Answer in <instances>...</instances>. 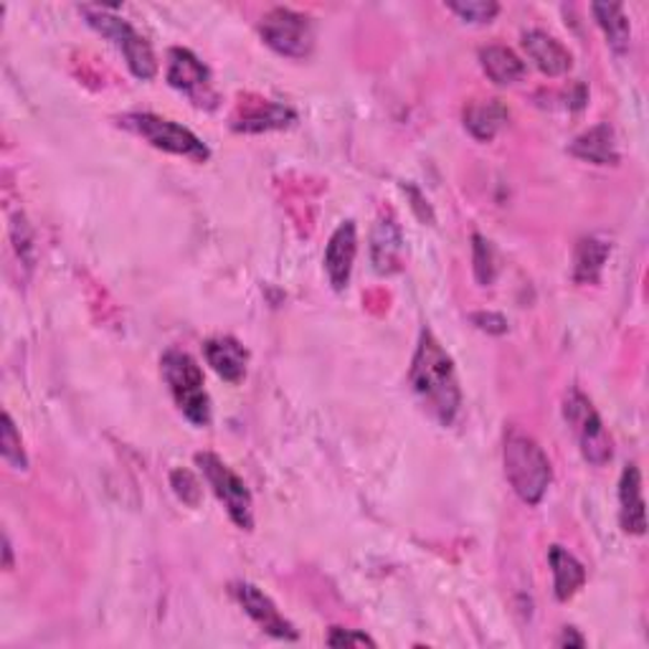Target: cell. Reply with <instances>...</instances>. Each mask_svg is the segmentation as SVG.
<instances>
[{
  "label": "cell",
  "instance_id": "1",
  "mask_svg": "<svg viewBox=\"0 0 649 649\" xmlns=\"http://www.w3.org/2000/svg\"><path fill=\"white\" fill-rule=\"evenodd\" d=\"M408 381L426 412L441 426L457 422L459 408H462V391H459L455 363L432 330H422Z\"/></svg>",
  "mask_w": 649,
  "mask_h": 649
},
{
  "label": "cell",
  "instance_id": "2",
  "mask_svg": "<svg viewBox=\"0 0 649 649\" xmlns=\"http://www.w3.org/2000/svg\"><path fill=\"white\" fill-rule=\"evenodd\" d=\"M502 459H506V477L512 490L525 506H538L549 492L553 482V467L541 444L531 434H525L518 426H510L506 432V447H502Z\"/></svg>",
  "mask_w": 649,
  "mask_h": 649
},
{
  "label": "cell",
  "instance_id": "3",
  "mask_svg": "<svg viewBox=\"0 0 649 649\" xmlns=\"http://www.w3.org/2000/svg\"><path fill=\"white\" fill-rule=\"evenodd\" d=\"M160 371L166 379L170 394L178 408L195 426H209L211 422V398L203 389V371L183 350H168L160 358Z\"/></svg>",
  "mask_w": 649,
  "mask_h": 649
},
{
  "label": "cell",
  "instance_id": "4",
  "mask_svg": "<svg viewBox=\"0 0 649 649\" xmlns=\"http://www.w3.org/2000/svg\"><path fill=\"white\" fill-rule=\"evenodd\" d=\"M79 11L94 31L102 33V36L113 41V44L123 51L127 66H130V72L138 76V79L148 82L158 74V58L156 54H152V46L145 41V36H140V33L132 29L130 23L119 19L113 8L82 6Z\"/></svg>",
  "mask_w": 649,
  "mask_h": 649
},
{
  "label": "cell",
  "instance_id": "5",
  "mask_svg": "<svg viewBox=\"0 0 649 649\" xmlns=\"http://www.w3.org/2000/svg\"><path fill=\"white\" fill-rule=\"evenodd\" d=\"M119 125H123L125 130L138 135V138H142L145 142H150L152 148L170 152V156H181L195 162H203L211 158V150L206 148V145L195 138L188 127L173 123V119H166L150 113H130L119 117Z\"/></svg>",
  "mask_w": 649,
  "mask_h": 649
},
{
  "label": "cell",
  "instance_id": "6",
  "mask_svg": "<svg viewBox=\"0 0 649 649\" xmlns=\"http://www.w3.org/2000/svg\"><path fill=\"white\" fill-rule=\"evenodd\" d=\"M195 465L201 467L203 477L211 485V490L216 492V498L224 502L228 518L242 528V531H252L254 528V500L249 487L244 485L232 467L224 459L211 455V451H201L195 455Z\"/></svg>",
  "mask_w": 649,
  "mask_h": 649
},
{
  "label": "cell",
  "instance_id": "7",
  "mask_svg": "<svg viewBox=\"0 0 649 649\" xmlns=\"http://www.w3.org/2000/svg\"><path fill=\"white\" fill-rule=\"evenodd\" d=\"M563 416L571 429H574L581 455L588 465L604 467L611 459V439L604 429V422L599 412H596L592 401H588L578 389L571 391L566 396V404H563Z\"/></svg>",
  "mask_w": 649,
  "mask_h": 649
},
{
  "label": "cell",
  "instance_id": "8",
  "mask_svg": "<svg viewBox=\"0 0 649 649\" xmlns=\"http://www.w3.org/2000/svg\"><path fill=\"white\" fill-rule=\"evenodd\" d=\"M259 33L272 51L287 58H307L315 46V29L310 15L292 8H275L262 19Z\"/></svg>",
  "mask_w": 649,
  "mask_h": 649
},
{
  "label": "cell",
  "instance_id": "9",
  "mask_svg": "<svg viewBox=\"0 0 649 649\" xmlns=\"http://www.w3.org/2000/svg\"><path fill=\"white\" fill-rule=\"evenodd\" d=\"M166 79L173 89L183 92L199 107H216V94L211 89V72L193 51L170 49Z\"/></svg>",
  "mask_w": 649,
  "mask_h": 649
},
{
  "label": "cell",
  "instance_id": "10",
  "mask_svg": "<svg viewBox=\"0 0 649 649\" xmlns=\"http://www.w3.org/2000/svg\"><path fill=\"white\" fill-rule=\"evenodd\" d=\"M234 596L236 602L242 604V609L249 614V617L256 621V625L262 627V631H267V635L277 637V639H297V629L292 627V621H287L281 617L279 609L275 606V602L269 599L267 594L262 592V588H256L254 584H234Z\"/></svg>",
  "mask_w": 649,
  "mask_h": 649
},
{
  "label": "cell",
  "instance_id": "11",
  "mask_svg": "<svg viewBox=\"0 0 649 649\" xmlns=\"http://www.w3.org/2000/svg\"><path fill=\"white\" fill-rule=\"evenodd\" d=\"M358 254V232L353 221H343L336 232H332L328 249H324V272H328L330 285L338 289H345L353 272V262Z\"/></svg>",
  "mask_w": 649,
  "mask_h": 649
},
{
  "label": "cell",
  "instance_id": "12",
  "mask_svg": "<svg viewBox=\"0 0 649 649\" xmlns=\"http://www.w3.org/2000/svg\"><path fill=\"white\" fill-rule=\"evenodd\" d=\"M297 119L295 109L285 105H277V102L256 99V102H244L238 105V113L234 115L232 127L236 132H269V130H281V127H289Z\"/></svg>",
  "mask_w": 649,
  "mask_h": 649
},
{
  "label": "cell",
  "instance_id": "13",
  "mask_svg": "<svg viewBox=\"0 0 649 649\" xmlns=\"http://www.w3.org/2000/svg\"><path fill=\"white\" fill-rule=\"evenodd\" d=\"M619 520L629 535H645V494H642V472L637 465H627L619 480Z\"/></svg>",
  "mask_w": 649,
  "mask_h": 649
},
{
  "label": "cell",
  "instance_id": "14",
  "mask_svg": "<svg viewBox=\"0 0 649 649\" xmlns=\"http://www.w3.org/2000/svg\"><path fill=\"white\" fill-rule=\"evenodd\" d=\"M523 49L525 54L531 56V62L541 70L545 76H563L574 58H571V51L561 44L558 39H553L551 33L545 31H528L523 33Z\"/></svg>",
  "mask_w": 649,
  "mask_h": 649
},
{
  "label": "cell",
  "instance_id": "15",
  "mask_svg": "<svg viewBox=\"0 0 649 649\" xmlns=\"http://www.w3.org/2000/svg\"><path fill=\"white\" fill-rule=\"evenodd\" d=\"M571 156L586 162H594V166H617L619 162V148H617V135H614L611 125H596L592 130L571 142Z\"/></svg>",
  "mask_w": 649,
  "mask_h": 649
},
{
  "label": "cell",
  "instance_id": "16",
  "mask_svg": "<svg viewBox=\"0 0 649 649\" xmlns=\"http://www.w3.org/2000/svg\"><path fill=\"white\" fill-rule=\"evenodd\" d=\"M404 259V236L396 221H379L371 236V262L379 275H394Z\"/></svg>",
  "mask_w": 649,
  "mask_h": 649
},
{
  "label": "cell",
  "instance_id": "17",
  "mask_svg": "<svg viewBox=\"0 0 649 649\" xmlns=\"http://www.w3.org/2000/svg\"><path fill=\"white\" fill-rule=\"evenodd\" d=\"M203 355L213 371H216L221 379L228 383H242L246 375V361H249V353H246L244 345L234 338H211L203 345Z\"/></svg>",
  "mask_w": 649,
  "mask_h": 649
},
{
  "label": "cell",
  "instance_id": "18",
  "mask_svg": "<svg viewBox=\"0 0 649 649\" xmlns=\"http://www.w3.org/2000/svg\"><path fill=\"white\" fill-rule=\"evenodd\" d=\"M508 117V107L500 99H475L465 107V127L480 142L494 140V135L506 127Z\"/></svg>",
  "mask_w": 649,
  "mask_h": 649
},
{
  "label": "cell",
  "instance_id": "19",
  "mask_svg": "<svg viewBox=\"0 0 649 649\" xmlns=\"http://www.w3.org/2000/svg\"><path fill=\"white\" fill-rule=\"evenodd\" d=\"M549 563L553 571V594L558 602H568L578 594V588L586 584V568L581 566V561L568 553L563 545H551Z\"/></svg>",
  "mask_w": 649,
  "mask_h": 649
},
{
  "label": "cell",
  "instance_id": "20",
  "mask_svg": "<svg viewBox=\"0 0 649 649\" xmlns=\"http://www.w3.org/2000/svg\"><path fill=\"white\" fill-rule=\"evenodd\" d=\"M611 254V244L602 236L581 238L574 256V279L578 285H596L602 279L604 264Z\"/></svg>",
  "mask_w": 649,
  "mask_h": 649
},
{
  "label": "cell",
  "instance_id": "21",
  "mask_svg": "<svg viewBox=\"0 0 649 649\" xmlns=\"http://www.w3.org/2000/svg\"><path fill=\"white\" fill-rule=\"evenodd\" d=\"M480 64L494 84H515L525 76V62L508 46L480 49Z\"/></svg>",
  "mask_w": 649,
  "mask_h": 649
},
{
  "label": "cell",
  "instance_id": "22",
  "mask_svg": "<svg viewBox=\"0 0 649 649\" xmlns=\"http://www.w3.org/2000/svg\"><path fill=\"white\" fill-rule=\"evenodd\" d=\"M592 11L599 21L602 31L606 33V41L609 46L617 51V54H625L629 51V41H631V25L625 13V8L619 3H594Z\"/></svg>",
  "mask_w": 649,
  "mask_h": 649
},
{
  "label": "cell",
  "instance_id": "23",
  "mask_svg": "<svg viewBox=\"0 0 649 649\" xmlns=\"http://www.w3.org/2000/svg\"><path fill=\"white\" fill-rule=\"evenodd\" d=\"M472 264H475V279L480 281L482 287L492 285L494 277H498V259H494L492 244L480 234L472 236Z\"/></svg>",
  "mask_w": 649,
  "mask_h": 649
},
{
  "label": "cell",
  "instance_id": "24",
  "mask_svg": "<svg viewBox=\"0 0 649 649\" xmlns=\"http://www.w3.org/2000/svg\"><path fill=\"white\" fill-rule=\"evenodd\" d=\"M0 455L13 469H29V459H25L21 434L15 429L11 414H3V434H0Z\"/></svg>",
  "mask_w": 649,
  "mask_h": 649
},
{
  "label": "cell",
  "instance_id": "25",
  "mask_svg": "<svg viewBox=\"0 0 649 649\" xmlns=\"http://www.w3.org/2000/svg\"><path fill=\"white\" fill-rule=\"evenodd\" d=\"M170 487H173V492L178 494V500H181L183 506L188 508L201 506L203 487L199 480H195L193 472H188V469H173V472H170Z\"/></svg>",
  "mask_w": 649,
  "mask_h": 649
},
{
  "label": "cell",
  "instance_id": "26",
  "mask_svg": "<svg viewBox=\"0 0 649 649\" xmlns=\"http://www.w3.org/2000/svg\"><path fill=\"white\" fill-rule=\"evenodd\" d=\"M449 11L467 23H490L500 13V6L492 0H467V3H449Z\"/></svg>",
  "mask_w": 649,
  "mask_h": 649
},
{
  "label": "cell",
  "instance_id": "27",
  "mask_svg": "<svg viewBox=\"0 0 649 649\" xmlns=\"http://www.w3.org/2000/svg\"><path fill=\"white\" fill-rule=\"evenodd\" d=\"M328 645L330 647H375V639H371L369 635H363V631H355V629L332 627L330 635H328Z\"/></svg>",
  "mask_w": 649,
  "mask_h": 649
},
{
  "label": "cell",
  "instance_id": "28",
  "mask_svg": "<svg viewBox=\"0 0 649 649\" xmlns=\"http://www.w3.org/2000/svg\"><path fill=\"white\" fill-rule=\"evenodd\" d=\"M472 322H475V328L492 332V336H502V332L508 330V320L498 312H475Z\"/></svg>",
  "mask_w": 649,
  "mask_h": 649
},
{
  "label": "cell",
  "instance_id": "29",
  "mask_svg": "<svg viewBox=\"0 0 649 649\" xmlns=\"http://www.w3.org/2000/svg\"><path fill=\"white\" fill-rule=\"evenodd\" d=\"M558 647H584L586 645V639L578 635V631L574 629V627H566L561 631V637H558V642H556Z\"/></svg>",
  "mask_w": 649,
  "mask_h": 649
},
{
  "label": "cell",
  "instance_id": "30",
  "mask_svg": "<svg viewBox=\"0 0 649 649\" xmlns=\"http://www.w3.org/2000/svg\"><path fill=\"white\" fill-rule=\"evenodd\" d=\"M3 553H6V568L11 571L13 568V551H11V541H8V535L3 541Z\"/></svg>",
  "mask_w": 649,
  "mask_h": 649
}]
</instances>
